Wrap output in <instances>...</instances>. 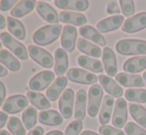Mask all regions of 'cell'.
Returning a JSON list of instances; mask_svg holds the SVG:
<instances>
[{"label":"cell","instance_id":"cell-1","mask_svg":"<svg viewBox=\"0 0 146 135\" xmlns=\"http://www.w3.org/2000/svg\"><path fill=\"white\" fill-rule=\"evenodd\" d=\"M64 28L60 24L55 25H47L43 26L42 28L38 29L33 35V42L38 46H47L55 41L60 37Z\"/></svg>","mask_w":146,"mask_h":135},{"label":"cell","instance_id":"cell-2","mask_svg":"<svg viewBox=\"0 0 146 135\" xmlns=\"http://www.w3.org/2000/svg\"><path fill=\"white\" fill-rule=\"evenodd\" d=\"M117 53L124 56L130 55H146V41L139 39H123L116 43Z\"/></svg>","mask_w":146,"mask_h":135},{"label":"cell","instance_id":"cell-3","mask_svg":"<svg viewBox=\"0 0 146 135\" xmlns=\"http://www.w3.org/2000/svg\"><path fill=\"white\" fill-rule=\"evenodd\" d=\"M0 39L2 41L3 46H5L6 48H8L12 53H14L16 57L20 59L22 61L28 60V52L26 47L24 46L22 43H20L19 41H17L16 39H14L9 33L7 32H2L0 34Z\"/></svg>","mask_w":146,"mask_h":135},{"label":"cell","instance_id":"cell-4","mask_svg":"<svg viewBox=\"0 0 146 135\" xmlns=\"http://www.w3.org/2000/svg\"><path fill=\"white\" fill-rule=\"evenodd\" d=\"M28 53L32 60L35 61L40 66L46 68V69H51L54 66V58L48 51L38 46H35V45H29Z\"/></svg>","mask_w":146,"mask_h":135},{"label":"cell","instance_id":"cell-5","mask_svg":"<svg viewBox=\"0 0 146 135\" xmlns=\"http://www.w3.org/2000/svg\"><path fill=\"white\" fill-rule=\"evenodd\" d=\"M67 79L73 83L82 85H92L98 81V77L94 73L78 68H72L67 71Z\"/></svg>","mask_w":146,"mask_h":135},{"label":"cell","instance_id":"cell-6","mask_svg":"<svg viewBox=\"0 0 146 135\" xmlns=\"http://www.w3.org/2000/svg\"><path fill=\"white\" fill-rule=\"evenodd\" d=\"M102 95H104V91H102V89L100 85H94L90 87L88 101V113L90 117H94V116L98 115Z\"/></svg>","mask_w":146,"mask_h":135},{"label":"cell","instance_id":"cell-7","mask_svg":"<svg viewBox=\"0 0 146 135\" xmlns=\"http://www.w3.org/2000/svg\"><path fill=\"white\" fill-rule=\"evenodd\" d=\"M28 103H29V101L25 95H15L8 97L4 101V104L2 105V109L5 113H18V112L22 111L24 108L27 107Z\"/></svg>","mask_w":146,"mask_h":135},{"label":"cell","instance_id":"cell-8","mask_svg":"<svg viewBox=\"0 0 146 135\" xmlns=\"http://www.w3.org/2000/svg\"><path fill=\"white\" fill-rule=\"evenodd\" d=\"M55 75L51 71H43L35 75L29 81V87L32 91H41L51 85L54 81Z\"/></svg>","mask_w":146,"mask_h":135},{"label":"cell","instance_id":"cell-9","mask_svg":"<svg viewBox=\"0 0 146 135\" xmlns=\"http://www.w3.org/2000/svg\"><path fill=\"white\" fill-rule=\"evenodd\" d=\"M74 99H75V93L72 89H67L60 97L59 109L62 116L66 119H69L73 115Z\"/></svg>","mask_w":146,"mask_h":135},{"label":"cell","instance_id":"cell-10","mask_svg":"<svg viewBox=\"0 0 146 135\" xmlns=\"http://www.w3.org/2000/svg\"><path fill=\"white\" fill-rule=\"evenodd\" d=\"M146 28V12H140L125 20L121 28L125 33H135Z\"/></svg>","mask_w":146,"mask_h":135},{"label":"cell","instance_id":"cell-11","mask_svg":"<svg viewBox=\"0 0 146 135\" xmlns=\"http://www.w3.org/2000/svg\"><path fill=\"white\" fill-rule=\"evenodd\" d=\"M127 102L122 97L118 99L115 102L113 115L111 122L116 128H122L125 126L127 120Z\"/></svg>","mask_w":146,"mask_h":135},{"label":"cell","instance_id":"cell-12","mask_svg":"<svg viewBox=\"0 0 146 135\" xmlns=\"http://www.w3.org/2000/svg\"><path fill=\"white\" fill-rule=\"evenodd\" d=\"M78 31L74 26L66 25L62 32L61 44L62 47L67 52H73L76 48V41H77Z\"/></svg>","mask_w":146,"mask_h":135},{"label":"cell","instance_id":"cell-13","mask_svg":"<svg viewBox=\"0 0 146 135\" xmlns=\"http://www.w3.org/2000/svg\"><path fill=\"white\" fill-rule=\"evenodd\" d=\"M36 10L37 13L48 23L55 25V24H58V22L60 21L57 11L46 2L39 1L36 4Z\"/></svg>","mask_w":146,"mask_h":135},{"label":"cell","instance_id":"cell-14","mask_svg":"<svg viewBox=\"0 0 146 135\" xmlns=\"http://www.w3.org/2000/svg\"><path fill=\"white\" fill-rule=\"evenodd\" d=\"M123 22H124V17L122 15H113L100 21L96 25V28L100 33H108L117 30Z\"/></svg>","mask_w":146,"mask_h":135},{"label":"cell","instance_id":"cell-15","mask_svg":"<svg viewBox=\"0 0 146 135\" xmlns=\"http://www.w3.org/2000/svg\"><path fill=\"white\" fill-rule=\"evenodd\" d=\"M115 79L118 83L126 87H143L145 85V81L138 75L120 73L116 75Z\"/></svg>","mask_w":146,"mask_h":135},{"label":"cell","instance_id":"cell-16","mask_svg":"<svg viewBox=\"0 0 146 135\" xmlns=\"http://www.w3.org/2000/svg\"><path fill=\"white\" fill-rule=\"evenodd\" d=\"M102 62L106 73L110 77H115L117 73L116 58L112 50L108 47H106L102 51Z\"/></svg>","mask_w":146,"mask_h":135},{"label":"cell","instance_id":"cell-17","mask_svg":"<svg viewBox=\"0 0 146 135\" xmlns=\"http://www.w3.org/2000/svg\"><path fill=\"white\" fill-rule=\"evenodd\" d=\"M98 81H100L102 87L106 89V93H108L112 97H118L120 99V97H122L123 89L120 85H118L116 83L115 81L111 79L110 77H106V75H100L98 77Z\"/></svg>","mask_w":146,"mask_h":135},{"label":"cell","instance_id":"cell-18","mask_svg":"<svg viewBox=\"0 0 146 135\" xmlns=\"http://www.w3.org/2000/svg\"><path fill=\"white\" fill-rule=\"evenodd\" d=\"M38 119L42 124L48 126H58L63 123V116L56 110L48 109L38 114Z\"/></svg>","mask_w":146,"mask_h":135},{"label":"cell","instance_id":"cell-19","mask_svg":"<svg viewBox=\"0 0 146 135\" xmlns=\"http://www.w3.org/2000/svg\"><path fill=\"white\" fill-rule=\"evenodd\" d=\"M68 85V79L66 77H58L54 81V83L50 85L46 91L47 97L50 101H56L61 95L62 91L65 89Z\"/></svg>","mask_w":146,"mask_h":135},{"label":"cell","instance_id":"cell-20","mask_svg":"<svg viewBox=\"0 0 146 135\" xmlns=\"http://www.w3.org/2000/svg\"><path fill=\"white\" fill-rule=\"evenodd\" d=\"M69 68V59L66 51L59 48L55 52V73L58 77H63V75L68 71Z\"/></svg>","mask_w":146,"mask_h":135},{"label":"cell","instance_id":"cell-21","mask_svg":"<svg viewBox=\"0 0 146 135\" xmlns=\"http://www.w3.org/2000/svg\"><path fill=\"white\" fill-rule=\"evenodd\" d=\"M146 69V56H138L133 57L125 61L123 64V69L124 71L129 73H137L142 71Z\"/></svg>","mask_w":146,"mask_h":135},{"label":"cell","instance_id":"cell-22","mask_svg":"<svg viewBox=\"0 0 146 135\" xmlns=\"http://www.w3.org/2000/svg\"><path fill=\"white\" fill-rule=\"evenodd\" d=\"M59 19L63 23L73 24L74 26H82V27L88 22L84 14L71 11H62L59 15Z\"/></svg>","mask_w":146,"mask_h":135},{"label":"cell","instance_id":"cell-23","mask_svg":"<svg viewBox=\"0 0 146 135\" xmlns=\"http://www.w3.org/2000/svg\"><path fill=\"white\" fill-rule=\"evenodd\" d=\"M86 106H87V93L85 89H80L76 95L75 112L74 115L77 120H83L86 116Z\"/></svg>","mask_w":146,"mask_h":135},{"label":"cell","instance_id":"cell-24","mask_svg":"<svg viewBox=\"0 0 146 135\" xmlns=\"http://www.w3.org/2000/svg\"><path fill=\"white\" fill-rule=\"evenodd\" d=\"M55 5L61 9L86 11L90 3L87 0H56Z\"/></svg>","mask_w":146,"mask_h":135},{"label":"cell","instance_id":"cell-25","mask_svg":"<svg viewBox=\"0 0 146 135\" xmlns=\"http://www.w3.org/2000/svg\"><path fill=\"white\" fill-rule=\"evenodd\" d=\"M36 1L34 0H24L20 1L14 6V8L11 10V17L12 18H22L29 14L31 11H33L34 7L36 6Z\"/></svg>","mask_w":146,"mask_h":135},{"label":"cell","instance_id":"cell-26","mask_svg":"<svg viewBox=\"0 0 146 135\" xmlns=\"http://www.w3.org/2000/svg\"><path fill=\"white\" fill-rule=\"evenodd\" d=\"M80 34L82 35V37L92 41L94 43L100 45V46L104 47L106 45V41L104 37L98 30L94 29L92 26H83V27H81Z\"/></svg>","mask_w":146,"mask_h":135},{"label":"cell","instance_id":"cell-27","mask_svg":"<svg viewBox=\"0 0 146 135\" xmlns=\"http://www.w3.org/2000/svg\"><path fill=\"white\" fill-rule=\"evenodd\" d=\"M78 49L81 51L82 53L88 55L90 57H94V58L98 59L100 56H102V50L100 47H98L96 45H94L92 43L88 42V40H86L85 38H79L77 43Z\"/></svg>","mask_w":146,"mask_h":135},{"label":"cell","instance_id":"cell-28","mask_svg":"<svg viewBox=\"0 0 146 135\" xmlns=\"http://www.w3.org/2000/svg\"><path fill=\"white\" fill-rule=\"evenodd\" d=\"M113 104H114V99L110 95H106L102 101V109L100 112V122L104 125L110 122V117H111L112 109H113Z\"/></svg>","mask_w":146,"mask_h":135},{"label":"cell","instance_id":"cell-29","mask_svg":"<svg viewBox=\"0 0 146 135\" xmlns=\"http://www.w3.org/2000/svg\"><path fill=\"white\" fill-rule=\"evenodd\" d=\"M7 27L9 32L19 40H24L26 38V30L21 21L12 17H7Z\"/></svg>","mask_w":146,"mask_h":135},{"label":"cell","instance_id":"cell-30","mask_svg":"<svg viewBox=\"0 0 146 135\" xmlns=\"http://www.w3.org/2000/svg\"><path fill=\"white\" fill-rule=\"evenodd\" d=\"M27 99L33 105L40 110H48V108H51L50 101L45 97L43 93H34V91H28Z\"/></svg>","mask_w":146,"mask_h":135},{"label":"cell","instance_id":"cell-31","mask_svg":"<svg viewBox=\"0 0 146 135\" xmlns=\"http://www.w3.org/2000/svg\"><path fill=\"white\" fill-rule=\"evenodd\" d=\"M78 64L84 69H87L94 73H102L104 68L100 61L92 59L88 56H80L78 58Z\"/></svg>","mask_w":146,"mask_h":135},{"label":"cell","instance_id":"cell-32","mask_svg":"<svg viewBox=\"0 0 146 135\" xmlns=\"http://www.w3.org/2000/svg\"><path fill=\"white\" fill-rule=\"evenodd\" d=\"M0 62L11 71H18L21 68L19 61L7 50L0 51Z\"/></svg>","mask_w":146,"mask_h":135},{"label":"cell","instance_id":"cell-33","mask_svg":"<svg viewBox=\"0 0 146 135\" xmlns=\"http://www.w3.org/2000/svg\"><path fill=\"white\" fill-rule=\"evenodd\" d=\"M129 113L132 118L140 124L143 128H146V108L140 104L130 103L129 104Z\"/></svg>","mask_w":146,"mask_h":135},{"label":"cell","instance_id":"cell-34","mask_svg":"<svg viewBox=\"0 0 146 135\" xmlns=\"http://www.w3.org/2000/svg\"><path fill=\"white\" fill-rule=\"evenodd\" d=\"M37 118H38V115H37V109L35 107L30 106L24 110L22 114V121L26 129L32 130V128L37 123Z\"/></svg>","mask_w":146,"mask_h":135},{"label":"cell","instance_id":"cell-35","mask_svg":"<svg viewBox=\"0 0 146 135\" xmlns=\"http://www.w3.org/2000/svg\"><path fill=\"white\" fill-rule=\"evenodd\" d=\"M124 97L127 101H135L139 103H146V89H128L125 91Z\"/></svg>","mask_w":146,"mask_h":135},{"label":"cell","instance_id":"cell-36","mask_svg":"<svg viewBox=\"0 0 146 135\" xmlns=\"http://www.w3.org/2000/svg\"><path fill=\"white\" fill-rule=\"evenodd\" d=\"M7 128L12 135H26V128L23 127L21 120L15 116H11L9 118Z\"/></svg>","mask_w":146,"mask_h":135},{"label":"cell","instance_id":"cell-37","mask_svg":"<svg viewBox=\"0 0 146 135\" xmlns=\"http://www.w3.org/2000/svg\"><path fill=\"white\" fill-rule=\"evenodd\" d=\"M119 5H120L121 11H122L124 16L129 18L130 16H132L134 14V2L132 0H120L119 1Z\"/></svg>","mask_w":146,"mask_h":135},{"label":"cell","instance_id":"cell-38","mask_svg":"<svg viewBox=\"0 0 146 135\" xmlns=\"http://www.w3.org/2000/svg\"><path fill=\"white\" fill-rule=\"evenodd\" d=\"M83 129L82 120H74L67 126L65 130V135H79Z\"/></svg>","mask_w":146,"mask_h":135},{"label":"cell","instance_id":"cell-39","mask_svg":"<svg viewBox=\"0 0 146 135\" xmlns=\"http://www.w3.org/2000/svg\"><path fill=\"white\" fill-rule=\"evenodd\" d=\"M124 131L126 132L127 135H146L144 128L138 126L134 122H128L125 124Z\"/></svg>","mask_w":146,"mask_h":135},{"label":"cell","instance_id":"cell-40","mask_svg":"<svg viewBox=\"0 0 146 135\" xmlns=\"http://www.w3.org/2000/svg\"><path fill=\"white\" fill-rule=\"evenodd\" d=\"M98 131L100 132L102 135H126L124 132L121 131V130L112 127V126H110V125L100 126Z\"/></svg>","mask_w":146,"mask_h":135},{"label":"cell","instance_id":"cell-41","mask_svg":"<svg viewBox=\"0 0 146 135\" xmlns=\"http://www.w3.org/2000/svg\"><path fill=\"white\" fill-rule=\"evenodd\" d=\"M106 12H108V14H116V15H118V13H120V9H119L117 1H110V3L108 4Z\"/></svg>","mask_w":146,"mask_h":135},{"label":"cell","instance_id":"cell-42","mask_svg":"<svg viewBox=\"0 0 146 135\" xmlns=\"http://www.w3.org/2000/svg\"><path fill=\"white\" fill-rule=\"evenodd\" d=\"M16 3H17L16 0H11V1H9V0H2V1H0V10L1 11H8Z\"/></svg>","mask_w":146,"mask_h":135},{"label":"cell","instance_id":"cell-43","mask_svg":"<svg viewBox=\"0 0 146 135\" xmlns=\"http://www.w3.org/2000/svg\"><path fill=\"white\" fill-rule=\"evenodd\" d=\"M5 97H6V87L4 85V83L0 81V107H1L2 103L5 101Z\"/></svg>","mask_w":146,"mask_h":135},{"label":"cell","instance_id":"cell-44","mask_svg":"<svg viewBox=\"0 0 146 135\" xmlns=\"http://www.w3.org/2000/svg\"><path fill=\"white\" fill-rule=\"evenodd\" d=\"M8 120V115L4 111H0V129L6 124Z\"/></svg>","mask_w":146,"mask_h":135},{"label":"cell","instance_id":"cell-45","mask_svg":"<svg viewBox=\"0 0 146 135\" xmlns=\"http://www.w3.org/2000/svg\"><path fill=\"white\" fill-rule=\"evenodd\" d=\"M44 134V129L40 126H37L34 129L30 130V132L28 133V135H43Z\"/></svg>","mask_w":146,"mask_h":135},{"label":"cell","instance_id":"cell-46","mask_svg":"<svg viewBox=\"0 0 146 135\" xmlns=\"http://www.w3.org/2000/svg\"><path fill=\"white\" fill-rule=\"evenodd\" d=\"M8 73V71L5 67H3L1 64H0V77H5Z\"/></svg>","mask_w":146,"mask_h":135},{"label":"cell","instance_id":"cell-47","mask_svg":"<svg viewBox=\"0 0 146 135\" xmlns=\"http://www.w3.org/2000/svg\"><path fill=\"white\" fill-rule=\"evenodd\" d=\"M6 26V20L3 16L0 14V29H4Z\"/></svg>","mask_w":146,"mask_h":135},{"label":"cell","instance_id":"cell-48","mask_svg":"<svg viewBox=\"0 0 146 135\" xmlns=\"http://www.w3.org/2000/svg\"><path fill=\"white\" fill-rule=\"evenodd\" d=\"M46 135H65V134L62 131H60V130H53V131L48 132Z\"/></svg>","mask_w":146,"mask_h":135},{"label":"cell","instance_id":"cell-49","mask_svg":"<svg viewBox=\"0 0 146 135\" xmlns=\"http://www.w3.org/2000/svg\"><path fill=\"white\" fill-rule=\"evenodd\" d=\"M81 135H100V134L96 133V132H94V131H90V130H86V131L82 132Z\"/></svg>","mask_w":146,"mask_h":135},{"label":"cell","instance_id":"cell-50","mask_svg":"<svg viewBox=\"0 0 146 135\" xmlns=\"http://www.w3.org/2000/svg\"><path fill=\"white\" fill-rule=\"evenodd\" d=\"M0 135H12V134H10L6 130H0Z\"/></svg>","mask_w":146,"mask_h":135},{"label":"cell","instance_id":"cell-51","mask_svg":"<svg viewBox=\"0 0 146 135\" xmlns=\"http://www.w3.org/2000/svg\"><path fill=\"white\" fill-rule=\"evenodd\" d=\"M143 79H144V81H145V83H146V71H144V73H143Z\"/></svg>","mask_w":146,"mask_h":135},{"label":"cell","instance_id":"cell-52","mask_svg":"<svg viewBox=\"0 0 146 135\" xmlns=\"http://www.w3.org/2000/svg\"><path fill=\"white\" fill-rule=\"evenodd\" d=\"M2 46H3V44H2V43L0 42V51H1V49H2Z\"/></svg>","mask_w":146,"mask_h":135}]
</instances>
